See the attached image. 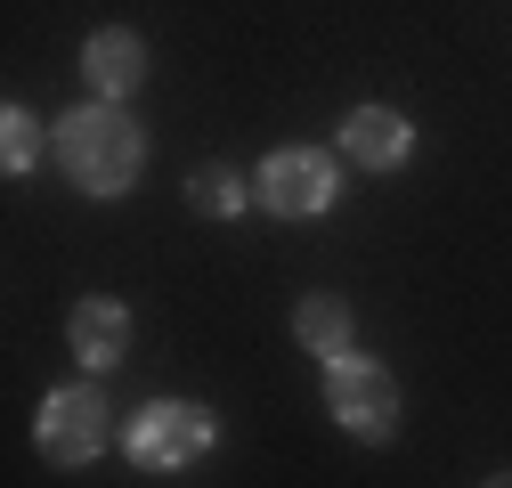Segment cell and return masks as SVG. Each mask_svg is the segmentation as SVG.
I'll list each match as a JSON object with an SVG mask.
<instances>
[{"label": "cell", "mask_w": 512, "mask_h": 488, "mask_svg": "<svg viewBox=\"0 0 512 488\" xmlns=\"http://www.w3.org/2000/svg\"><path fill=\"white\" fill-rule=\"evenodd\" d=\"M49 147H57V163H66V179L82 196H122L139 179V163H147V139H139V122L131 114H114V106H82V114H66L49 131Z\"/></svg>", "instance_id": "obj_1"}, {"label": "cell", "mask_w": 512, "mask_h": 488, "mask_svg": "<svg viewBox=\"0 0 512 488\" xmlns=\"http://www.w3.org/2000/svg\"><path fill=\"white\" fill-rule=\"evenodd\" d=\"M212 440H220V415L196 407V399H147L131 423H122V456H131L139 472H179Z\"/></svg>", "instance_id": "obj_2"}, {"label": "cell", "mask_w": 512, "mask_h": 488, "mask_svg": "<svg viewBox=\"0 0 512 488\" xmlns=\"http://www.w3.org/2000/svg\"><path fill=\"white\" fill-rule=\"evenodd\" d=\"M326 407L350 440H391L399 432V383H391V366H374V358H326Z\"/></svg>", "instance_id": "obj_3"}, {"label": "cell", "mask_w": 512, "mask_h": 488, "mask_svg": "<svg viewBox=\"0 0 512 488\" xmlns=\"http://www.w3.org/2000/svg\"><path fill=\"white\" fill-rule=\"evenodd\" d=\"M33 440H41L49 464H90V456H106V440H114V415H106V399H98L90 383H74V391H49V399H41Z\"/></svg>", "instance_id": "obj_4"}, {"label": "cell", "mask_w": 512, "mask_h": 488, "mask_svg": "<svg viewBox=\"0 0 512 488\" xmlns=\"http://www.w3.org/2000/svg\"><path fill=\"white\" fill-rule=\"evenodd\" d=\"M252 196H261L277 220L326 212V204H334V155H317V147H277V155L261 163V179H252Z\"/></svg>", "instance_id": "obj_5"}, {"label": "cell", "mask_w": 512, "mask_h": 488, "mask_svg": "<svg viewBox=\"0 0 512 488\" xmlns=\"http://www.w3.org/2000/svg\"><path fill=\"white\" fill-rule=\"evenodd\" d=\"M82 74H90V90H98L106 106H122V98L147 82V41H139L131 25H98L90 49H82Z\"/></svg>", "instance_id": "obj_6"}, {"label": "cell", "mask_w": 512, "mask_h": 488, "mask_svg": "<svg viewBox=\"0 0 512 488\" xmlns=\"http://www.w3.org/2000/svg\"><path fill=\"white\" fill-rule=\"evenodd\" d=\"M342 155H350L358 171H399V163L415 155L407 114H391V106H358V114H342Z\"/></svg>", "instance_id": "obj_7"}, {"label": "cell", "mask_w": 512, "mask_h": 488, "mask_svg": "<svg viewBox=\"0 0 512 488\" xmlns=\"http://www.w3.org/2000/svg\"><path fill=\"white\" fill-rule=\"evenodd\" d=\"M66 342H74V358L90 375H106V366H122V350H131V310H122L114 293H90V301H74Z\"/></svg>", "instance_id": "obj_8"}, {"label": "cell", "mask_w": 512, "mask_h": 488, "mask_svg": "<svg viewBox=\"0 0 512 488\" xmlns=\"http://www.w3.org/2000/svg\"><path fill=\"white\" fill-rule=\"evenodd\" d=\"M293 342L309 358H350V301L342 293H301L293 301Z\"/></svg>", "instance_id": "obj_9"}, {"label": "cell", "mask_w": 512, "mask_h": 488, "mask_svg": "<svg viewBox=\"0 0 512 488\" xmlns=\"http://www.w3.org/2000/svg\"><path fill=\"white\" fill-rule=\"evenodd\" d=\"M33 163H41V114L33 106H9V122H0V171L25 179Z\"/></svg>", "instance_id": "obj_10"}, {"label": "cell", "mask_w": 512, "mask_h": 488, "mask_svg": "<svg viewBox=\"0 0 512 488\" xmlns=\"http://www.w3.org/2000/svg\"><path fill=\"white\" fill-rule=\"evenodd\" d=\"M187 196H196V212H212V220H236L244 212V179L212 163V171H196V188H187Z\"/></svg>", "instance_id": "obj_11"}, {"label": "cell", "mask_w": 512, "mask_h": 488, "mask_svg": "<svg viewBox=\"0 0 512 488\" xmlns=\"http://www.w3.org/2000/svg\"><path fill=\"white\" fill-rule=\"evenodd\" d=\"M480 488H512V472H496V480H480Z\"/></svg>", "instance_id": "obj_12"}]
</instances>
